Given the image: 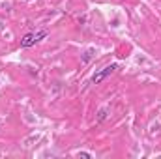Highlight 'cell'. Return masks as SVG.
<instances>
[{
    "mask_svg": "<svg viewBox=\"0 0 161 159\" xmlns=\"http://www.w3.org/2000/svg\"><path fill=\"white\" fill-rule=\"evenodd\" d=\"M77 157H82V159H90L92 156H90L88 152H79V154H77Z\"/></svg>",
    "mask_w": 161,
    "mask_h": 159,
    "instance_id": "4",
    "label": "cell"
},
{
    "mask_svg": "<svg viewBox=\"0 0 161 159\" xmlns=\"http://www.w3.org/2000/svg\"><path fill=\"white\" fill-rule=\"evenodd\" d=\"M94 52H96L94 49H88V51L84 52V56H82V62H88V60H90V58L94 56Z\"/></svg>",
    "mask_w": 161,
    "mask_h": 159,
    "instance_id": "3",
    "label": "cell"
},
{
    "mask_svg": "<svg viewBox=\"0 0 161 159\" xmlns=\"http://www.w3.org/2000/svg\"><path fill=\"white\" fill-rule=\"evenodd\" d=\"M118 69V64H111V66H105L103 69H99V71H96L94 73V77H92V82L94 84H99V82H103V80L107 79V77H111L114 71Z\"/></svg>",
    "mask_w": 161,
    "mask_h": 159,
    "instance_id": "2",
    "label": "cell"
},
{
    "mask_svg": "<svg viewBox=\"0 0 161 159\" xmlns=\"http://www.w3.org/2000/svg\"><path fill=\"white\" fill-rule=\"evenodd\" d=\"M45 38H47V32H45V30L28 32V34H25V36H23V40H21V47H23V49L34 47L36 43H40V41H41V40H45Z\"/></svg>",
    "mask_w": 161,
    "mask_h": 159,
    "instance_id": "1",
    "label": "cell"
},
{
    "mask_svg": "<svg viewBox=\"0 0 161 159\" xmlns=\"http://www.w3.org/2000/svg\"><path fill=\"white\" fill-rule=\"evenodd\" d=\"M26 2H32V0H26Z\"/></svg>",
    "mask_w": 161,
    "mask_h": 159,
    "instance_id": "5",
    "label": "cell"
}]
</instances>
